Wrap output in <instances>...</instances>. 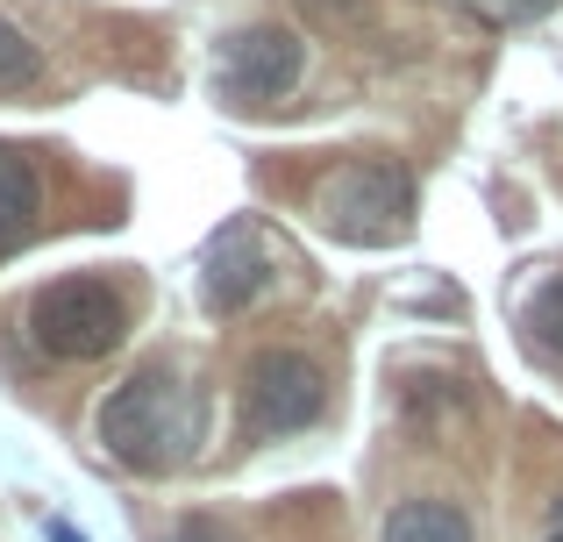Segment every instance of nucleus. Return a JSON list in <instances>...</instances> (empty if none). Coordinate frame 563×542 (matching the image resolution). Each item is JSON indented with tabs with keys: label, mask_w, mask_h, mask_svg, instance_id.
Returning <instances> with one entry per match:
<instances>
[{
	"label": "nucleus",
	"mask_w": 563,
	"mask_h": 542,
	"mask_svg": "<svg viewBox=\"0 0 563 542\" xmlns=\"http://www.w3.org/2000/svg\"><path fill=\"white\" fill-rule=\"evenodd\" d=\"M100 443H108V457L129 464V472H172L192 443L186 386L165 364H143L136 378H122V386L100 400Z\"/></svg>",
	"instance_id": "1"
},
{
	"label": "nucleus",
	"mask_w": 563,
	"mask_h": 542,
	"mask_svg": "<svg viewBox=\"0 0 563 542\" xmlns=\"http://www.w3.org/2000/svg\"><path fill=\"white\" fill-rule=\"evenodd\" d=\"M456 8H471L478 22H493V29H521V22L556 14V0H456Z\"/></svg>",
	"instance_id": "11"
},
{
	"label": "nucleus",
	"mask_w": 563,
	"mask_h": 542,
	"mask_svg": "<svg viewBox=\"0 0 563 542\" xmlns=\"http://www.w3.org/2000/svg\"><path fill=\"white\" fill-rule=\"evenodd\" d=\"M172 542H235V535L221 529L214 515H186V521H179V535H172Z\"/></svg>",
	"instance_id": "12"
},
{
	"label": "nucleus",
	"mask_w": 563,
	"mask_h": 542,
	"mask_svg": "<svg viewBox=\"0 0 563 542\" xmlns=\"http://www.w3.org/2000/svg\"><path fill=\"white\" fill-rule=\"evenodd\" d=\"M321 407H329V378H321L314 357H300V350H264V357H250V372H243L250 435H292V429H307V421H321Z\"/></svg>",
	"instance_id": "5"
},
{
	"label": "nucleus",
	"mask_w": 563,
	"mask_h": 542,
	"mask_svg": "<svg viewBox=\"0 0 563 542\" xmlns=\"http://www.w3.org/2000/svg\"><path fill=\"white\" fill-rule=\"evenodd\" d=\"M29 335L65 364H93V357H108V350H122L129 307L108 278H57V286H43L36 307H29Z\"/></svg>",
	"instance_id": "3"
},
{
	"label": "nucleus",
	"mask_w": 563,
	"mask_h": 542,
	"mask_svg": "<svg viewBox=\"0 0 563 542\" xmlns=\"http://www.w3.org/2000/svg\"><path fill=\"white\" fill-rule=\"evenodd\" d=\"M521 321H528V335H536L542 357H556V364H563V272H550L536 292H528Z\"/></svg>",
	"instance_id": "9"
},
{
	"label": "nucleus",
	"mask_w": 563,
	"mask_h": 542,
	"mask_svg": "<svg viewBox=\"0 0 563 542\" xmlns=\"http://www.w3.org/2000/svg\"><path fill=\"white\" fill-rule=\"evenodd\" d=\"M314 222L335 243H399L413 229V179L393 157H364L343 165L335 179H321L314 193Z\"/></svg>",
	"instance_id": "2"
},
{
	"label": "nucleus",
	"mask_w": 563,
	"mask_h": 542,
	"mask_svg": "<svg viewBox=\"0 0 563 542\" xmlns=\"http://www.w3.org/2000/svg\"><path fill=\"white\" fill-rule=\"evenodd\" d=\"M550 542H563V515H556V529H550Z\"/></svg>",
	"instance_id": "13"
},
{
	"label": "nucleus",
	"mask_w": 563,
	"mask_h": 542,
	"mask_svg": "<svg viewBox=\"0 0 563 542\" xmlns=\"http://www.w3.org/2000/svg\"><path fill=\"white\" fill-rule=\"evenodd\" d=\"M36 79H43V51L0 14V93H22V86H36Z\"/></svg>",
	"instance_id": "10"
},
{
	"label": "nucleus",
	"mask_w": 563,
	"mask_h": 542,
	"mask_svg": "<svg viewBox=\"0 0 563 542\" xmlns=\"http://www.w3.org/2000/svg\"><path fill=\"white\" fill-rule=\"evenodd\" d=\"M272 278H278V251L264 243L257 222H229L214 243H207V272H200L207 307H221V314H243V307L257 300Z\"/></svg>",
	"instance_id": "6"
},
{
	"label": "nucleus",
	"mask_w": 563,
	"mask_h": 542,
	"mask_svg": "<svg viewBox=\"0 0 563 542\" xmlns=\"http://www.w3.org/2000/svg\"><path fill=\"white\" fill-rule=\"evenodd\" d=\"M36 208H43V186H36V165H29L14 143H0V251L36 229Z\"/></svg>",
	"instance_id": "7"
},
{
	"label": "nucleus",
	"mask_w": 563,
	"mask_h": 542,
	"mask_svg": "<svg viewBox=\"0 0 563 542\" xmlns=\"http://www.w3.org/2000/svg\"><path fill=\"white\" fill-rule=\"evenodd\" d=\"M300 71H307V51H300V36L278 29V22H250L214 51V86H221V100H235V108L286 100L292 86H300Z\"/></svg>",
	"instance_id": "4"
},
{
	"label": "nucleus",
	"mask_w": 563,
	"mask_h": 542,
	"mask_svg": "<svg viewBox=\"0 0 563 542\" xmlns=\"http://www.w3.org/2000/svg\"><path fill=\"white\" fill-rule=\"evenodd\" d=\"M385 542H471V521L456 500H399L385 515Z\"/></svg>",
	"instance_id": "8"
}]
</instances>
